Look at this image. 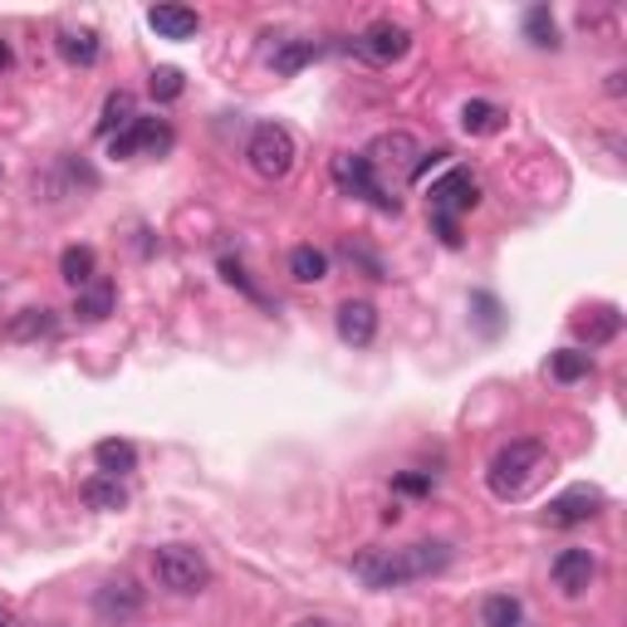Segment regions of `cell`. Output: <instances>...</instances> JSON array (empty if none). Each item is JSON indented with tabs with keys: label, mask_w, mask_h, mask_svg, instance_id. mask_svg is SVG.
<instances>
[{
	"label": "cell",
	"mask_w": 627,
	"mask_h": 627,
	"mask_svg": "<svg viewBox=\"0 0 627 627\" xmlns=\"http://www.w3.org/2000/svg\"><path fill=\"white\" fill-rule=\"evenodd\" d=\"M456 550L447 540H417L403 550H358L353 554V578L363 588H403V584H421V578H437L451 568Z\"/></svg>",
	"instance_id": "cell-1"
},
{
	"label": "cell",
	"mask_w": 627,
	"mask_h": 627,
	"mask_svg": "<svg viewBox=\"0 0 627 627\" xmlns=\"http://www.w3.org/2000/svg\"><path fill=\"white\" fill-rule=\"evenodd\" d=\"M554 476V451L544 447V441H534V437H520V441H505L495 456H490V466H485V485H490V495L495 500H524V495H534L544 481Z\"/></svg>",
	"instance_id": "cell-2"
},
{
	"label": "cell",
	"mask_w": 627,
	"mask_h": 627,
	"mask_svg": "<svg viewBox=\"0 0 627 627\" xmlns=\"http://www.w3.org/2000/svg\"><path fill=\"white\" fill-rule=\"evenodd\" d=\"M294 157H300V143L284 123H255L250 128V143H245V163L255 177L265 181H284L294 173Z\"/></svg>",
	"instance_id": "cell-3"
},
{
	"label": "cell",
	"mask_w": 627,
	"mask_h": 627,
	"mask_svg": "<svg viewBox=\"0 0 627 627\" xmlns=\"http://www.w3.org/2000/svg\"><path fill=\"white\" fill-rule=\"evenodd\" d=\"M153 578L167 593H201L211 584V564L197 544H157L153 550Z\"/></svg>",
	"instance_id": "cell-4"
},
{
	"label": "cell",
	"mask_w": 627,
	"mask_h": 627,
	"mask_svg": "<svg viewBox=\"0 0 627 627\" xmlns=\"http://www.w3.org/2000/svg\"><path fill=\"white\" fill-rule=\"evenodd\" d=\"M328 173H334V181H338V187L348 191V197H363V201H368V207H378V211H393V216H397V207H403V201H397L393 191L383 187L378 167H373V163H368V157H363V153H338V157H334V167H328Z\"/></svg>",
	"instance_id": "cell-5"
},
{
	"label": "cell",
	"mask_w": 627,
	"mask_h": 627,
	"mask_svg": "<svg viewBox=\"0 0 627 627\" xmlns=\"http://www.w3.org/2000/svg\"><path fill=\"white\" fill-rule=\"evenodd\" d=\"M476 201H481V181H476L471 167H447L437 181L427 187V207L431 216H461V211H471Z\"/></svg>",
	"instance_id": "cell-6"
},
{
	"label": "cell",
	"mask_w": 627,
	"mask_h": 627,
	"mask_svg": "<svg viewBox=\"0 0 627 627\" xmlns=\"http://www.w3.org/2000/svg\"><path fill=\"white\" fill-rule=\"evenodd\" d=\"M173 147V128L163 118H133L118 138H108V157L113 163H133V157H157Z\"/></svg>",
	"instance_id": "cell-7"
},
{
	"label": "cell",
	"mask_w": 627,
	"mask_h": 627,
	"mask_svg": "<svg viewBox=\"0 0 627 627\" xmlns=\"http://www.w3.org/2000/svg\"><path fill=\"white\" fill-rule=\"evenodd\" d=\"M344 50H353L368 64H397L407 50H412V35H407L403 25H393V20H378V25H368L363 35H353Z\"/></svg>",
	"instance_id": "cell-8"
},
{
	"label": "cell",
	"mask_w": 627,
	"mask_h": 627,
	"mask_svg": "<svg viewBox=\"0 0 627 627\" xmlns=\"http://www.w3.org/2000/svg\"><path fill=\"white\" fill-rule=\"evenodd\" d=\"M550 574H554V588L564 593V598H584L593 588V578H598V558H593V550H564L550 564Z\"/></svg>",
	"instance_id": "cell-9"
},
{
	"label": "cell",
	"mask_w": 627,
	"mask_h": 627,
	"mask_svg": "<svg viewBox=\"0 0 627 627\" xmlns=\"http://www.w3.org/2000/svg\"><path fill=\"white\" fill-rule=\"evenodd\" d=\"M603 510V490L598 485H574L564 490V495L550 500V510H544V520L558 524V530H568V524H584Z\"/></svg>",
	"instance_id": "cell-10"
},
{
	"label": "cell",
	"mask_w": 627,
	"mask_h": 627,
	"mask_svg": "<svg viewBox=\"0 0 627 627\" xmlns=\"http://www.w3.org/2000/svg\"><path fill=\"white\" fill-rule=\"evenodd\" d=\"M334 328H338L344 344L368 348L373 338H378V304L373 300H344L338 304V314H334Z\"/></svg>",
	"instance_id": "cell-11"
},
{
	"label": "cell",
	"mask_w": 627,
	"mask_h": 627,
	"mask_svg": "<svg viewBox=\"0 0 627 627\" xmlns=\"http://www.w3.org/2000/svg\"><path fill=\"white\" fill-rule=\"evenodd\" d=\"M94 608H98V618L123 623V618H133V613L143 608V588L133 584V578H108V584L94 593Z\"/></svg>",
	"instance_id": "cell-12"
},
{
	"label": "cell",
	"mask_w": 627,
	"mask_h": 627,
	"mask_svg": "<svg viewBox=\"0 0 627 627\" xmlns=\"http://www.w3.org/2000/svg\"><path fill=\"white\" fill-rule=\"evenodd\" d=\"M417 153H421V147H417L412 133H383V138L373 143L363 157H368L378 173H383V167H397V173L407 177V173H412V163H417Z\"/></svg>",
	"instance_id": "cell-13"
},
{
	"label": "cell",
	"mask_w": 627,
	"mask_h": 627,
	"mask_svg": "<svg viewBox=\"0 0 627 627\" xmlns=\"http://www.w3.org/2000/svg\"><path fill=\"white\" fill-rule=\"evenodd\" d=\"M147 25L157 30V40H197L201 15L191 6H153L147 10Z\"/></svg>",
	"instance_id": "cell-14"
},
{
	"label": "cell",
	"mask_w": 627,
	"mask_h": 627,
	"mask_svg": "<svg viewBox=\"0 0 627 627\" xmlns=\"http://www.w3.org/2000/svg\"><path fill=\"white\" fill-rule=\"evenodd\" d=\"M510 113L500 104H490V98H466L461 104V133L466 138H490V133H505Z\"/></svg>",
	"instance_id": "cell-15"
},
{
	"label": "cell",
	"mask_w": 627,
	"mask_h": 627,
	"mask_svg": "<svg viewBox=\"0 0 627 627\" xmlns=\"http://www.w3.org/2000/svg\"><path fill=\"white\" fill-rule=\"evenodd\" d=\"M324 54H328V44H318V40H284V44H275V54H270V70L280 79H294L304 64L324 60Z\"/></svg>",
	"instance_id": "cell-16"
},
{
	"label": "cell",
	"mask_w": 627,
	"mask_h": 627,
	"mask_svg": "<svg viewBox=\"0 0 627 627\" xmlns=\"http://www.w3.org/2000/svg\"><path fill=\"white\" fill-rule=\"evenodd\" d=\"M54 50H60L64 64H74V70H88V64H98V54H104V40H98V30H60Z\"/></svg>",
	"instance_id": "cell-17"
},
{
	"label": "cell",
	"mask_w": 627,
	"mask_h": 627,
	"mask_svg": "<svg viewBox=\"0 0 627 627\" xmlns=\"http://www.w3.org/2000/svg\"><path fill=\"white\" fill-rule=\"evenodd\" d=\"M113 300H118L113 280H94V284H84V290L74 294V318H79V324H104V318L113 314Z\"/></svg>",
	"instance_id": "cell-18"
},
{
	"label": "cell",
	"mask_w": 627,
	"mask_h": 627,
	"mask_svg": "<svg viewBox=\"0 0 627 627\" xmlns=\"http://www.w3.org/2000/svg\"><path fill=\"white\" fill-rule=\"evenodd\" d=\"M94 461H98V471H104V476L123 481L128 471H138V447L123 441V437H108V441H98V447H94Z\"/></svg>",
	"instance_id": "cell-19"
},
{
	"label": "cell",
	"mask_w": 627,
	"mask_h": 627,
	"mask_svg": "<svg viewBox=\"0 0 627 627\" xmlns=\"http://www.w3.org/2000/svg\"><path fill=\"white\" fill-rule=\"evenodd\" d=\"M84 505L98 510V515H118V510H128V490L123 481H113V476H94V481H84Z\"/></svg>",
	"instance_id": "cell-20"
},
{
	"label": "cell",
	"mask_w": 627,
	"mask_h": 627,
	"mask_svg": "<svg viewBox=\"0 0 627 627\" xmlns=\"http://www.w3.org/2000/svg\"><path fill=\"white\" fill-rule=\"evenodd\" d=\"M133 118H138V98H133L128 88H113L104 98V113H98V138H118Z\"/></svg>",
	"instance_id": "cell-21"
},
{
	"label": "cell",
	"mask_w": 627,
	"mask_h": 627,
	"mask_svg": "<svg viewBox=\"0 0 627 627\" xmlns=\"http://www.w3.org/2000/svg\"><path fill=\"white\" fill-rule=\"evenodd\" d=\"M50 334H54V314H50V310H20V314L6 324V338H10V344H35V338H50Z\"/></svg>",
	"instance_id": "cell-22"
},
{
	"label": "cell",
	"mask_w": 627,
	"mask_h": 627,
	"mask_svg": "<svg viewBox=\"0 0 627 627\" xmlns=\"http://www.w3.org/2000/svg\"><path fill=\"white\" fill-rule=\"evenodd\" d=\"M60 275L74 284V290H84V284H94L98 280V255L88 245H70L60 255Z\"/></svg>",
	"instance_id": "cell-23"
},
{
	"label": "cell",
	"mask_w": 627,
	"mask_h": 627,
	"mask_svg": "<svg viewBox=\"0 0 627 627\" xmlns=\"http://www.w3.org/2000/svg\"><path fill=\"white\" fill-rule=\"evenodd\" d=\"M524 40H530L534 50H558V25H554L550 6H530V10H524Z\"/></svg>",
	"instance_id": "cell-24"
},
{
	"label": "cell",
	"mask_w": 627,
	"mask_h": 627,
	"mask_svg": "<svg viewBox=\"0 0 627 627\" xmlns=\"http://www.w3.org/2000/svg\"><path fill=\"white\" fill-rule=\"evenodd\" d=\"M544 368H550L554 383H578V378H588V373H593V358L584 348H558V353H550Z\"/></svg>",
	"instance_id": "cell-25"
},
{
	"label": "cell",
	"mask_w": 627,
	"mask_h": 627,
	"mask_svg": "<svg viewBox=\"0 0 627 627\" xmlns=\"http://www.w3.org/2000/svg\"><path fill=\"white\" fill-rule=\"evenodd\" d=\"M481 623L485 627H520L524 623V608L515 593H490V598L481 603Z\"/></svg>",
	"instance_id": "cell-26"
},
{
	"label": "cell",
	"mask_w": 627,
	"mask_h": 627,
	"mask_svg": "<svg viewBox=\"0 0 627 627\" xmlns=\"http://www.w3.org/2000/svg\"><path fill=\"white\" fill-rule=\"evenodd\" d=\"M290 275L300 284H318L328 275V255L324 250H314V245H294L290 250Z\"/></svg>",
	"instance_id": "cell-27"
},
{
	"label": "cell",
	"mask_w": 627,
	"mask_h": 627,
	"mask_svg": "<svg viewBox=\"0 0 627 627\" xmlns=\"http://www.w3.org/2000/svg\"><path fill=\"white\" fill-rule=\"evenodd\" d=\"M618 328H623V314L613 310V304H603V310H593V314L584 318L588 344H608V338H618Z\"/></svg>",
	"instance_id": "cell-28"
},
{
	"label": "cell",
	"mask_w": 627,
	"mask_h": 627,
	"mask_svg": "<svg viewBox=\"0 0 627 627\" xmlns=\"http://www.w3.org/2000/svg\"><path fill=\"white\" fill-rule=\"evenodd\" d=\"M181 88H187V79H181V70H173V64H163V70L147 74V94H153L157 104H173V98H181Z\"/></svg>",
	"instance_id": "cell-29"
},
{
	"label": "cell",
	"mask_w": 627,
	"mask_h": 627,
	"mask_svg": "<svg viewBox=\"0 0 627 627\" xmlns=\"http://www.w3.org/2000/svg\"><path fill=\"white\" fill-rule=\"evenodd\" d=\"M221 275H226V284H236V290H241V294H245V300H255V304H265V310H270V300H265V294H260V290H255V280H250V275H245V265H241V260H231V255H221Z\"/></svg>",
	"instance_id": "cell-30"
},
{
	"label": "cell",
	"mask_w": 627,
	"mask_h": 627,
	"mask_svg": "<svg viewBox=\"0 0 627 627\" xmlns=\"http://www.w3.org/2000/svg\"><path fill=\"white\" fill-rule=\"evenodd\" d=\"M338 255L348 260V265H363V275L368 280H387V270H383V260L373 255V250H363V245H353V241H344L338 245Z\"/></svg>",
	"instance_id": "cell-31"
},
{
	"label": "cell",
	"mask_w": 627,
	"mask_h": 627,
	"mask_svg": "<svg viewBox=\"0 0 627 627\" xmlns=\"http://www.w3.org/2000/svg\"><path fill=\"white\" fill-rule=\"evenodd\" d=\"M447 147H431V153H417V163H412V173H407V181H421L427 173H437V167H447Z\"/></svg>",
	"instance_id": "cell-32"
},
{
	"label": "cell",
	"mask_w": 627,
	"mask_h": 627,
	"mask_svg": "<svg viewBox=\"0 0 627 627\" xmlns=\"http://www.w3.org/2000/svg\"><path fill=\"white\" fill-rule=\"evenodd\" d=\"M393 490H403V495H431V476L427 471H403L393 481Z\"/></svg>",
	"instance_id": "cell-33"
},
{
	"label": "cell",
	"mask_w": 627,
	"mask_h": 627,
	"mask_svg": "<svg viewBox=\"0 0 627 627\" xmlns=\"http://www.w3.org/2000/svg\"><path fill=\"white\" fill-rule=\"evenodd\" d=\"M471 304H476V318L485 324V334H495V328H500V304L490 300V294H476Z\"/></svg>",
	"instance_id": "cell-34"
},
{
	"label": "cell",
	"mask_w": 627,
	"mask_h": 627,
	"mask_svg": "<svg viewBox=\"0 0 627 627\" xmlns=\"http://www.w3.org/2000/svg\"><path fill=\"white\" fill-rule=\"evenodd\" d=\"M431 221H437V236H441V245H461V226L451 221V216H431Z\"/></svg>",
	"instance_id": "cell-35"
},
{
	"label": "cell",
	"mask_w": 627,
	"mask_h": 627,
	"mask_svg": "<svg viewBox=\"0 0 627 627\" xmlns=\"http://www.w3.org/2000/svg\"><path fill=\"white\" fill-rule=\"evenodd\" d=\"M623 79H627L623 70H613V74H608V94H613V98H618V94H623V88H627V84H623Z\"/></svg>",
	"instance_id": "cell-36"
},
{
	"label": "cell",
	"mask_w": 627,
	"mask_h": 627,
	"mask_svg": "<svg viewBox=\"0 0 627 627\" xmlns=\"http://www.w3.org/2000/svg\"><path fill=\"white\" fill-rule=\"evenodd\" d=\"M10 64H15V54H10V44L0 40V70H10Z\"/></svg>",
	"instance_id": "cell-37"
},
{
	"label": "cell",
	"mask_w": 627,
	"mask_h": 627,
	"mask_svg": "<svg viewBox=\"0 0 627 627\" xmlns=\"http://www.w3.org/2000/svg\"><path fill=\"white\" fill-rule=\"evenodd\" d=\"M294 627H334V623H328V618H300Z\"/></svg>",
	"instance_id": "cell-38"
},
{
	"label": "cell",
	"mask_w": 627,
	"mask_h": 627,
	"mask_svg": "<svg viewBox=\"0 0 627 627\" xmlns=\"http://www.w3.org/2000/svg\"><path fill=\"white\" fill-rule=\"evenodd\" d=\"M0 627H15V613H10L6 603H0Z\"/></svg>",
	"instance_id": "cell-39"
}]
</instances>
